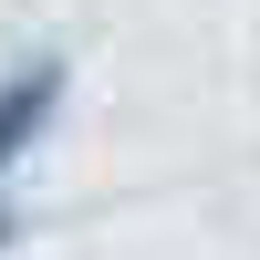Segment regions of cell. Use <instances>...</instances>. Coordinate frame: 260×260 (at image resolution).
Masks as SVG:
<instances>
[{
    "label": "cell",
    "mask_w": 260,
    "mask_h": 260,
    "mask_svg": "<svg viewBox=\"0 0 260 260\" xmlns=\"http://www.w3.org/2000/svg\"><path fill=\"white\" fill-rule=\"evenodd\" d=\"M62 104H73V52H21L11 73H0V187L52 146Z\"/></svg>",
    "instance_id": "1"
},
{
    "label": "cell",
    "mask_w": 260,
    "mask_h": 260,
    "mask_svg": "<svg viewBox=\"0 0 260 260\" xmlns=\"http://www.w3.org/2000/svg\"><path fill=\"white\" fill-rule=\"evenodd\" d=\"M21 240H31V208H21V198H11V187H0V260H11Z\"/></svg>",
    "instance_id": "2"
}]
</instances>
